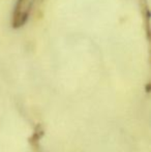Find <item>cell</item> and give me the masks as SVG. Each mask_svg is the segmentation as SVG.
<instances>
[{
	"label": "cell",
	"mask_w": 151,
	"mask_h": 152,
	"mask_svg": "<svg viewBox=\"0 0 151 152\" xmlns=\"http://www.w3.org/2000/svg\"><path fill=\"white\" fill-rule=\"evenodd\" d=\"M35 0H18L16 10L14 14L15 27H20L26 22L32 8L34 6Z\"/></svg>",
	"instance_id": "1"
}]
</instances>
